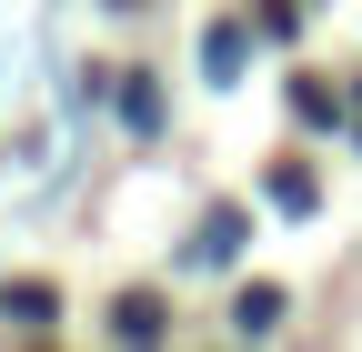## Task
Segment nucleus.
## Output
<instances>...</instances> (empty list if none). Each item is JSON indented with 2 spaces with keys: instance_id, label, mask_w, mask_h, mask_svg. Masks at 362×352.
<instances>
[{
  "instance_id": "nucleus-2",
  "label": "nucleus",
  "mask_w": 362,
  "mask_h": 352,
  "mask_svg": "<svg viewBox=\"0 0 362 352\" xmlns=\"http://www.w3.org/2000/svg\"><path fill=\"white\" fill-rule=\"evenodd\" d=\"M0 312H11V322H30V332H51L61 292H51V282H11V292H0Z\"/></svg>"
},
{
  "instance_id": "nucleus-1",
  "label": "nucleus",
  "mask_w": 362,
  "mask_h": 352,
  "mask_svg": "<svg viewBox=\"0 0 362 352\" xmlns=\"http://www.w3.org/2000/svg\"><path fill=\"white\" fill-rule=\"evenodd\" d=\"M111 332H121V342H161V332H171L161 292H121V302H111Z\"/></svg>"
},
{
  "instance_id": "nucleus-5",
  "label": "nucleus",
  "mask_w": 362,
  "mask_h": 352,
  "mask_svg": "<svg viewBox=\"0 0 362 352\" xmlns=\"http://www.w3.org/2000/svg\"><path fill=\"white\" fill-rule=\"evenodd\" d=\"M272 201H292V211H302V201H312V171H302V161H282V171H272Z\"/></svg>"
},
{
  "instance_id": "nucleus-3",
  "label": "nucleus",
  "mask_w": 362,
  "mask_h": 352,
  "mask_svg": "<svg viewBox=\"0 0 362 352\" xmlns=\"http://www.w3.org/2000/svg\"><path fill=\"white\" fill-rule=\"evenodd\" d=\"M272 322H282V292H272V282H242L232 292V332H272Z\"/></svg>"
},
{
  "instance_id": "nucleus-6",
  "label": "nucleus",
  "mask_w": 362,
  "mask_h": 352,
  "mask_svg": "<svg viewBox=\"0 0 362 352\" xmlns=\"http://www.w3.org/2000/svg\"><path fill=\"white\" fill-rule=\"evenodd\" d=\"M302 20V0H262V30H292Z\"/></svg>"
},
{
  "instance_id": "nucleus-4",
  "label": "nucleus",
  "mask_w": 362,
  "mask_h": 352,
  "mask_svg": "<svg viewBox=\"0 0 362 352\" xmlns=\"http://www.w3.org/2000/svg\"><path fill=\"white\" fill-rule=\"evenodd\" d=\"M202 71H211V81H242V20H211V40H202Z\"/></svg>"
}]
</instances>
